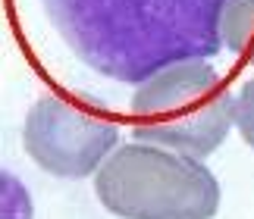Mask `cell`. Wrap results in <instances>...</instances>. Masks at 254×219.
<instances>
[{"instance_id":"cell-1","label":"cell","mask_w":254,"mask_h":219,"mask_svg":"<svg viewBox=\"0 0 254 219\" xmlns=\"http://www.w3.org/2000/svg\"><path fill=\"white\" fill-rule=\"evenodd\" d=\"M223 3L226 0H44L47 16L72 51L120 78H141L157 66L170 69L213 54Z\"/></svg>"},{"instance_id":"cell-2","label":"cell","mask_w":254,"mask_h":219,"mask_svg":"<svg viewBox=\"0 0 254 219\" xmlns=\"http://www.w3.org/2000/svg\"><path fill=\"white\" fill-rule=\"evenodd\" d=\"M236 125V97L204 59L176 63L144 78L132 94L135 141L204 160Z\"/></svg>"},{"instance_id":"cell-3","label":"cell","mask_w":254,"mask_h":219,"mask_svg":"<svg viewBox=\"0 0 254 219\" xmlns=\"http://www.w3.org/2000/svg\"><path fill=\"white\" fill-rule=\"evenodd\" d=\"M94 194L120 219H213L220 210V182L201 160L144 141L107 157Z\"/></svg>"},{"instance_id":"cell-5","label":"cell","mask_w":254,"mask_h":219,"mask_svg":"<svg viewBox=\"0 0 254 219\" xmlns=\"http://www.w3.org/2000/svg\"><path fill=\"white\" fill-rule=\"evenodd\" d=\"M220 44L254 66V0H226L220 9Z\"/></svg>"},{"instance_id":"cell-4","label":"cell","mask_w":254,"mask_h":219,"mask_svg":"<svg viewBox=\"0 0 254 219\" xmlns=\"http://www.w3.org/2000/svg\"><path fill=\"white\" fill-rule=\"evenodd\" d=\"M120 144V125L101 110L47 94L28 110L22 125L25 154L57 178L97 175Z\"/></svg>"},{"instance_id":"cell-7","label":"cell","mask_w":254,"mask_h":219,"mask_svg":"<svg viewBox=\"0 0 254 219\" xmlns=\"http://www.w3.org/2000/svg\"><path fill=\"white\" fill-rule=\"evenodd\" d=\"M236 128L254 151V78H248L236 94Z\"/></svg>"},{"instance_id":"cell-6","label":"cell","mask_w":254,"mask_h":219,"mask_svg":"<svg viewBox=\"0 0 254 219\" xmlns=\"http://www.w3.org/2000/svg\"><path fill=\"white\" fill-rule=\"evenodd\" d=\"M0 191H3V219H32V197L16 175H0Z\"/></svg>"}]
</instances>
